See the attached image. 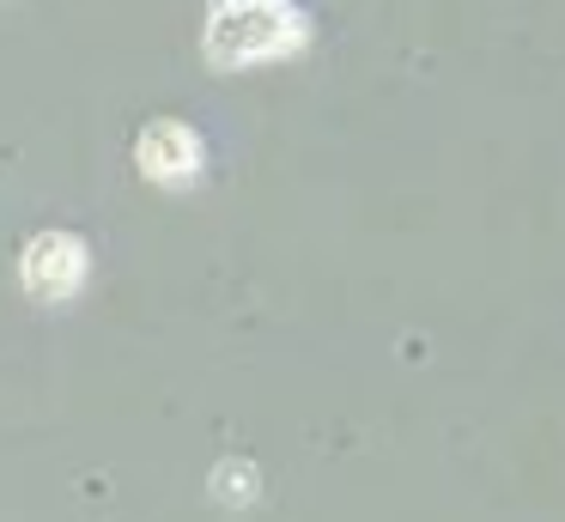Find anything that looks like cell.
I'll return each mask as SVG.
<instances>
[{
    "label": "cell",
    "mask_w": 565,
    "mask_h": 522,
    "mask_svg": "<svg viewBox=\"0 0 565 522\" xmlns=\"http://www.w3.org/2000/svg\"><path fill=\"white\" fill-rule=\"evenodd\" d=\"M79 274H86V249H79V237L50 231V237H38L25 249V286L38 291V298H67V291L79 286Z\"/></svg>",
    "instance_id": "7a4b0ae2"
},
{
    "label": "cell",
    "mask_w": 565,
    "mask_h": 522,
    "mask_svg": "<svg viewBox=\"0 0 565 522\" xmlns=\"http://www.w3.org/2000/svg\"><path fill=\"white\" fill-rule=\"evenodd\" d=\"M298 43V12L286 0H220L207 24V55L237 67V61H268Z\"/></svg>",
    "instance_id": "6da1fadb"
},
{
    "label": "cell",
    "mask_w": 565,
    "mask_h": 522,
    "mask_svg": "<svg viewBox=\"0 0 565 522\" xmlns=\"http://www.w3.org/2000/svg\"><path fill=\"white\" fill-rule=\"evenodd\" d=\"M195 164H201V140H195L189 128H177V121H159V128L140 134V170H147V177L183 182V177H195Z\"/></svg>",
    "instance_id": "3957f363"
}]
</instances>
